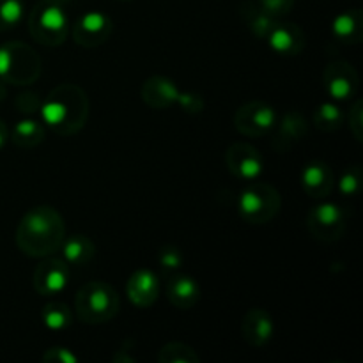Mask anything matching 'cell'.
I'll return each mask as SVG.
<instances>
[{
	"label": "cell",
	"mask_w": 363,
	"mask_h": 363,
	"mask_svg": "<svg viewBox=\"0 0 363 363\" xmlns=\"http://www.w3.org/2000/svg\"><path fill=\"white\" fill-rule=\"evenodd\" d=\"M177 103H179V106L184 112L191 113V116H197V113L204 110V99L199 94H195V92H181Z\"/></svg>",
	"instance_id": "d6a6232c"
},
{
	"label": "cell",
	"mask_w": 363,
	"mask_h": 363,
	"mask_svg": "<svg viewBox=\"0 0 363 363\" xmlns=\"http://www.w3.org/2000/svg\"><path fill=\"white\" fill-rule=\"evenodd\" d=\"M23 0H0V32L14 28L23 18Z\"/></svg>",
	"instance_id": "484cf974"
},
{
	"label": "cell",
	"mask_w": 363,
	"mask_h": 363,
	"mask_svg": "<svg viewBox=\"0 0 363 363\" xmlns=\"http://www.w3.org/2000/svg\"><path fill=\"white\" fill-rule=\"evenodd\" d=\"M337 41L344 45H358L363 39V14L360 9H347L337 14L332 23Z\"/></svg>",
	"instance_id": "44dd1931"
},
{
	"label": "cell",
	"mask_w": 363,
	"mask_h": 363,
	"mask_svg": "<svg viewBox=\"0 0 363 363\" xmlns=\"http://www.w3.org/2000/svg\"><path fill=\"white\" fill-rule=\"evenodd\" d=\"M74 312L85 325H103L119 312V294L110 284L94 280L80 287L74 296Z\"/></svg>",
	"instance_id": "3957f363"
},
{
	"label": "cell",
	"mask_w": 363,
	"mask_h": 363,
	"mask_svg": "<svg viewBox=\"0 0 363 363\" xmlns=\"http://www.w3.org/2000/svg\"><path fill=\"white\" fill-rule=\"evenodd\" d=\"M301 186L311 199H326L335 188L332 167L321 160L311 162L301 172Z\"/></svg>",
	"instance_id": "9a60e30c"
},
{
	"label": "cell",
	"mask_w": 363,
	"mask_h": 363,
	"mask_svg": "<svg viewBox=\"0 0 363 363\" xmlns=\"http://www.w3.org/2000/svg\"><path fill=\"white\" fill-rule=\"evenodd\" d=\"M165 294L174 307L188 311L197 305L199 298H201V287L191 277L172 275L167 279Z\"/></svg>",
	"instance_id": "d6986e66"
},
{
	"label": "cell",
	"mask_w": 363,
	"mask_h": 363,
	"mask_svg": "<svg viewBox=\"0 0 363 363\" xmlns=\"http://www.w3.org/2000/svg\"><path fill=\"white\" fill-rule=\"evenodd\" d=\"M362 169L360 165H353L340 176L339 179V191L344 197H354L362 190Z\"/></svg>",
	"instance_id": "83f0119b"
},
{
	"label": "cell",
	"mask_w": 363,
	"mask_h": 363,
	"mask_svg": "<svg viewBox=\"0 0 363 363\" xmlns=\"http://www.w3.org/2000/svg\"><path fill=\"white\" fill-rule=\"evenodd\" d=\"M67 282H69V268H67L66 261L52 257V255L43 257L32 275L35 293H39L41 296L62 293L67 287Z\"/></svg>",
	"instance_id": "7c38bea8"
},
{
	"label": "cell",
	"mask_w": 363,
	"mask_h": 363,
	"mask_svg": "<svg viewBox=\"0 0 363 363\" xmlns=\"http://www.w3.org/2000/svg\"><path fill=\"white\" fill-rule=\"evenodd\" d=\"M112 20L101 11H89L82 14L73 27V39L82 48H98L112 35Z\"/></svg>",
	"instance_id": "30bf717a"
},
{
	"label": "cell",
	"mask_w": 363,
	"mask_h": 363,
	"mask_svg": "<svg viewBox=\"0 0 363 363\" xmlns=\"http://www.w3.org/2000/svg\"><path fill=\"white\" fill-rule=\"evenodd\" d=\"M53 2H57V4H60V6H64V4L71 2V0H53Z\"/></svg>",
	"instance_id": "8d00e7d4"
},
{
	"label": "cell",
	"mask_w": 363,
	"mask_h": 363,
	"mask_svg": "<svg viewBox=\"0 0 363 363\" xmlns=\"http://www.w3.org/2000/svg\"><path fill=\"white\" fill-rule=\"evenodd\" d=\"M60 248H62L64 261L71 266H87L96 255L94 241L85 234L64 238Z\"/></svg>",
	"instance_id": "7402d4cb"
},
{
	"label": "cell",
	"mask_w": 363,
	"mask_h": 363,
	"mask_svg": "<svg viewBox=\"0 0 363 363\" xmlns=\"http://www.w3.org/2000/svg\"><path fill=\"white\" fill-rule=\"evenodd\" d=\"M9 140V130H7L6 123H4L2 119H0V149L6 145V142Z\"/></svg>",
	"instance_id": "e575fe53"
},
{
	"label": "cell",
	"mask_w": 363,
	"mask_h": 363,
	"mask_svg": "<svg viewBox=\"0 0 363 363\" xmlns=\"http://www.w3.org/2000/svg\"><path fill=\"white\" fill-rule=\"evenodd\" d=\"M77 354L71 353L67 347H50L43 354V362L45 363H77Z\"/></svg>",
	"instance_id": "836d02e7"
},
{
	"label": "cell",
	"mask_w": 363,
	"mask_h": 363,
	"mask_svg": "<svg viewBox=\"0 0 363 363\" xmlns=\"http://www.w3.org/2000/svg\"><path fill=\"white\" fill-rule=\"evenodd\" d=\"M350 130L358 142L363 140V101L357 99L350 108Z\"/></svg>",
	"instance_id": "4dcf8cb0"
},
{
	"label": "cell",
	"mask_w": 363,
	"mask_h": 363,
	"mask_svg": "<svg viewBox=\"0 0 363 363\" xmlns=\"http://www.w3.org/2000/svg\"><path fill=\"white\" fill-rule=\"evenodd\" d=\"M126 294L138 308H149L160 296V280L151 269H137L126 282Z\"/></svg>",
	"instance_id": "4fadbf2b"
},
{
	"label": "cell",
	"mask_w": 363,
	"mask_h": 363,
	"mask_svg": "<svg viewBox=\"0 0 363 363\" xmlns=\"http://www.w3.org/2000/svg\"><path fill=\"white\" fill-rule=\"evenodd\" d=\"M225 165L229 172L241 181H255L264 172L262 155L247 142H236L227 149Z\"/></svg>",
	"instance_id": "9c48e42d"
},
{
	"label": "cell",
	"mask_w": 363,
	"mask_h": 363,
	"mask_svg": "<svg viewBox=\"0 0 363 363\" xmlns=\"http://www.w3.org/2000/svg\"><path fill=\"white\" fill-rule=\"evenodd\" d=\"M181 91L170 78L167 77H149L147 80L142 84L140 96L147 106L155 110H165L176 105L177 98H179Z\"/></svg>",
	"instance_id": "e0dca14e"
},
{
	"label": "cell",
	"mask_w": 363,
	"mask_h": 363,
	"mask_svg": "<svg viewBox=\"0 0 363 363\" xmlns=\"http://www.w3.org/2000/svg\"><path fill=\"white\" fill-rule=\"evenodd\" d=\"M41 74V59L21 41L0 46V80L11 85H30Z\"/></svg>",
	"instance_id": "277c9868"
},
{
	"label": "cell",
	"mask_w": 363,
	"mask_h": 363,
	"mask_svg": "<svg viewBox=\"0 0 363 363\" xmlns=\"http://www.w3.org/2000/svg\"><path fill=\"white\" fill-rule=\"evenodd\" d=\"M158 262L163 272H176L183 264V254L174 245H165L158 252Z\"/></svg>",
	"instance_id": "f1b7e54d"
},
{
	"label": "cell",
	"mask_w": 363,
	"mask_h": 363,
	"mask_svg": "<svg viewBox=\"0 0 363 363\" xmlns=\"http://www.w3.org/2000/svg\"><path fill=\"white\" fill-rule=\"evenodd\" d=\"M257 2L261 4V7L266 13H269L273 18L280 20V18L287 16L293 11L296 0H257Z\"/></svg>",
	"instance_id": "f546056e"
},
{
	"label": "cell",
	"mask_w": 363,
	"mask_h": 363,
	"mask_svg": "<svg viewBox=\"0 0 363 363\" xmlns=\"http://www.w3.org/2000/svg\"><path fill=\"white\" fill-rule=\"evenodd\" d=\"M307 230L314 240L321 243H335L346 230V215L340 206L321 202L308 211Z\"/></svg>",
	"instance_id": "52a82bcc"
},
{
	"label": "cell",
	"mask_w": 363,
	"mask_h": 363,
	"mask_svg": "<svg viewBox=\"0 0 363 363\" xmlns=\"http://www.w3.org/2000/svg\"><path fill=\"white\" fill-rule=\"evenodd\" d=\"M275 108L264 101H248L241 105L234 113V128L245 137H264L275 126Z\"/></svg>",
	"instance_id": "ba28073f"
},
{
	"label": "cell",
	"mask_w": 363,
	"mask_h": 363,
	"mask_svg": "<svg viewBox=\"0 0 363 363\" xmlns=\"http://www.w3.org/2000/svg\"><path fill=\"white\" fill-rule=\"evenodd\" d=\"M314 124L319 131L333 133L339 131L344 124V113L335 103H323L314 110Z\"/></svg>",
	"instance_id": "cb8c5ba5"
},
{
	"label": "cell",
	"mask_w": 363,
	"mask_h": 363,
	"mask_svg": "<svg viewBox=\"0 0 363 363\" xmlns=\"http://www.w3.org/2000/svg\"><path fill=\"white\" fill-rule=\"evenodd\" d=\"M66 238V225L52 206H38L28 209L16 229V247L21 254L32 259L53 255Z\"/></svg>",
	"instance_id": "6da1fadb"
},
{
	"label": "cell",
	"mask_w": 363,
	"mask_h": 363,
	"mask_svg": "<svg viewBox=\"0 0 363 363\" xmlns=\"http://www.w3.org/2000/svg\"><path fill=\"white\" fill-rule=\"evenodd\" d=\"M14 108L21 113H34L41 108V99L35 92H21L14 98Z\"/></svg>",
	"instance_id": "1f68e13d"
},
{
	"label": "cell",
	"mask_w": 363,
	"mask_h": 363,
	"mask_svg": "<svg viewBox=\"0 0 363 363\" xmlns=\"http://www.w3.org/2000/svg\"><path fill=\"white\" fill-rule=\"evenodd\" d=\"M28 30L43 46H60L67 38V16L53 0H39L28 16Z\"/></svg>",
	"instance_id": "5b68a950"
},
{
	"label": "cell",
	"mask_w": 363,
	"mask_h": 363,
	"mask_svg": "<svg viewBox=\"0 0 363 363\" xmlns=\"http://www.w3.org/2000/svg\"><path fill=\"white\" fill-rule=\"evenodd\" d=\"M282 199H280L279 190L269 183H252L250 186L245 188L243 194L238 201V211L245 222L252 225H262L275 218L280 213Z\"/></svg>",
	"instance_id": "8992f818"
},
{
	"label": "cell",
	"mask_w": 363,
	"mask_h": 363,
	"mask_svg": "<svg viewBox=\"0 0 363 363\" xmlns=\"http://www.w3.org/2000/svg\"><path fill=\"white\" fill-rule=\"evenodd\" d=\"M11 142L20 149H34L45 140V128L32 119H23L13 126L9 133Z\"/></svg>",
	"instance_id": "603a6c76"
},
{
	"label": "cell",
	"mask_w": 363,
	"mask_h": 363,
	"mask_svg": "<svg viewBox=\"0 0 363 363\" xmlns=\"http://www.w3.org/2000/svg\"><path fill=\"white\" fill-rule=\"evenodd\" d=\"M241 333L243 339L254 347H264L275 333V325H273L272 315L264 308L254 307L245 314L241 321Z\"/></svg>",
	"instance_id": "ac0fdd59"
},
{
	"label": "cell",
	"mask_w": 363,
	"mask_h": 363,
	"mask_svg": "<svg viewBox=\"0 0 363 363\" xmlns=\"http://www.w3.org/2000/svg\"><path fill=\"white\" fill-rule=\"evenodd\" d=\"M4 98H6V85H4V82L0 80V101H2Z\"/></svg>",
	"instance_id": "d590c367"
},
{
	"label": "cell",
	"mask_w": 363,
	"mask_h": 363,
	"mask_svg": "<svg viewBox=\"0 0 363 363\" xmlns=\"http://www.w3.org/2000/svg\"><path fill=\"white\" fill-rule=\"evenodd\" d=\"M43 121L62 137H71L84 130L89 119V98L77 84L57 85L41 103Z\"/></svg>",
	"instance_id": "7a4b0ae2"
},
{
	"label": "cell",
	"mask_w": 363,
	"mask_h": 363,
	"mask_svg": "<svg viewBox=\"0 0 363 363\" xmlns=\"http://www.w3.org/2000/svg\"><path fill=\"white\" fill-rule=\"evenodd\" d=\"M121 2H131V0H121Z\"/></svg>",
	"instance_id": "74e56055"
},
{
	"label": "cell",
	"mask_w": 363,
	"mask_h": 363,
	"mask_svg": "<svg viewBox=\"0 0 363 363\" xmlns=\"http://www.w3.org/2000/svg\"><path fill=\"white\" fill-rule=\"evenodd\" d=\"M273 147L277 151H289L293 145L303 140L308 135V124L300 112L284 113L282 119H277L273 126Z\"/></svg>",
	"instance_id": "2e32d148"
},
{
	"label": "cell",
	"mask_w": 363,
	"mask_h": 363,
	"mask_svg": "<svg viewBox=\"0 0 363 363\" xmlns=\"http://www.w3.org/2000/svg\"><path fill=\"white\" fill-rule=\"evenodd\" d=\"M323 85L326 92L337 101H347L360 87L357 69L346 60H333L323 71Z\"/></svg>",
	"instance_id": "8fae6325"
},
{
	"label": "cell",
	"mask_w": 363,
	"mask_h": 363,
	"mask_svg": "<svg viewBox=\"0 0 363 363\" xmlns=\"http://www.w3.org/2000/svg\"><path fill=\"white\" fill-rule=\"evenodd\" d=\"M238 13H240L245 25L250 28L252 34L259 39H268L269 32H272V28L279 21L272 14L266 13L257 0H245V2H241Z\"/></svg>",
	"instance_id": "ffe728a7"
},
{
	"label": "cell",
	"mask_w": 363,
	"mask_h": 363,
	"mask_svg": "<svg viewBox=\"0 0 363 363\" xmlns=\"http://www.w3.org/2000/svg\"><path fill=\"white\" fill-rule=\"evenodd\" d=\"M43 321L50 330H64L71 325V312L62 303H50L41 312Z\"/></svg>",
	"instance_id": "4316f807"
},
{
	"label": "cell",
	"mask_w": 363,
	"mask_h": 363,
	"mask_svg": "<svg viewBox=\"0 0 363 363\" xmlns=\"http://www.w3.org/2000/svg\"><path fill=\"white\" fill-rule=\"evenodd\" d=\"M266 41L269 43L273 52L286 57L300 55L307 45L303 30L291 21H277Z\"/></svg>",
	"instance_id": "5bb4252c"
},
{
	"label": "cell",
	"mask_w": 363,
	"mask_h": 363,
	"mask_svg": "<svg viewBox=\"0 0 363 363\" xmlns=\"http://www.w3.org/2000/svg\"><path fill=\"white\" fill-rule=\"evenodd\" d=\"M160 363H201V357L194 347L183 342H169L160 350Z\"/></svg>",
	"instance_id": "d4e9b609"
}]
</instances>
